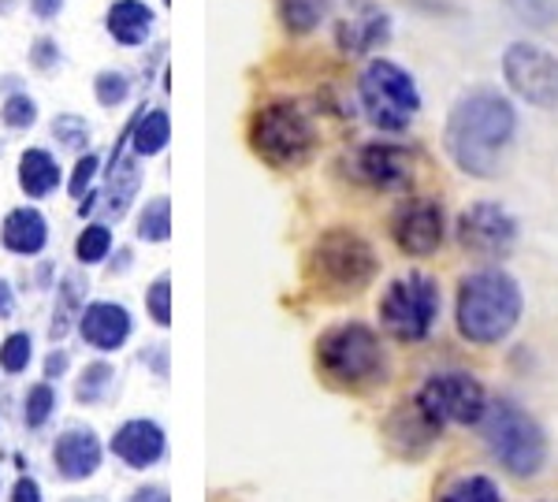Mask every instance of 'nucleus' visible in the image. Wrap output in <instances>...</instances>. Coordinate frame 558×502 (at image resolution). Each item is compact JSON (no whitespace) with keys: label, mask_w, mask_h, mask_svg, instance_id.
<instances>
[{"label":"nucleus","mask_w":558,"mask_h":502,"mask_svg":"<svg viewBox=\"0 0 558 502\" xmlns=\"http://www.w3.org/2000/svg\"><path fill=\"white\" fill-rule=\"evenodd\" d=\"M142 191V164L134 157H123V149H116L108 160V183H105V212L112 220H120L123 212L134 205V197Z\"/></svg>","instance_id":"nucleus-19"},{"label":"nucleus","mask_w":558,"mask_h":502,"mask_svg":"<svg viewBox=\"0 0 558 502\" xmlns=\"http://www.w3.org/2000/svg\"><path fill=\"white\" fill-rule=\"evenodd\" d=\"M112 380H116V369L108 362H89L83 376H78L75 383V399L83 402V406H97V402H105V394L112 391Z\"/></svg>","instance_id":"nucleus-26"},{"label":"nucleus","mask_w":558,"mask_h":502,"mask_svg":"<svg viewBox=\"0 0 558 502\" xmlns=\"http://www.w3.org/2000/svg\"><path fill=\"white\" fill-rule=\"evenodd\" d=\"M168 134H172V120L165 109H149L146 115L138 112L131 127V149L134 157H157L168 146Z\"/></svg>","instance_id":"nucleus-23"},{"label":"nucleus","mask_w":558,"mask_h":502,"mask_svg":"<svg viewBox=\"0 0 558 502\" xmlns=\"http://www.w3.org/2000/svg\"><path fill=\"white\" fill-rule=\"evenodd\" d=\"M153 8L149 4H142V0H116L112 8H108V15H105V26H108V34H112L120 45H146L149 41V34H153Z\"/></svg>","instance_id":"nucleus-20"},{"label":"nucleus","mask_w":558,"mask_h":502,"mask_svg":"<svg viewBox=\"0 0 558 502\" xmlns=\"http://www.w3.org/2000/svg\"><path fill=\"white\" fill-rule=\"evenodd\" d=\"M387 41H391V20L376 4H368V0H354L350 12L336 26V45L347 57H373Z\"/></svg>","instance_id":"nucleus-14"},{"label":"nucleus","mask_w":558,"mask_h":502,"mask_svg":"<svg viewBox=\"0 0 558 502\" xmlns=\"http://www.w3.org/2000/svg\"><path fill=\"white\" fill-rule=\"evenodd\" d=\"M250 146L265 164L291 172L302 168L317 149V127L294 101H268L265 109L254 112L250 123Z\"/></svg>","instance_id":"nucleus-5"},{"label":"nucleus","mask_w":558,"mask_h":502,"mask_svg":"<svg viewBox=\"0 0 558 502\" xmlns=\"http://www.w3.org/2000/svg\"><path fill=\"white\" fill-rule=\"evenodd\" d=\"M357 101H362L373 127L407 131L413 115L421 112V89L407 68H399L387 57H376L368 60L362 78H357Z\"/></svg>","instance_id":"nucleus-7"},{"label":"nucleus","mask_w":558,"mask_h":502,"mask_svg":"<svg viewBox=\"0 0 558 502\" xmlns=\"http://www.w3.org/2000/svg\"><path fill=\"white\" fill-rule=\"evenodd\" d=\"M331 15V0H279V20L291 34H313Z\"/></svg>","instance_id":"nucleus-24"},{"label":"nucleus","mask_w":558,"mask_h":502,"mask_svg":"<svg viewBox=\"0 0 558 502\" xmlns=\"http://www.w3.org/2000/svg\"><path fill=\"white\" fill-rule=\"evenodd\" d=\"M15 8V0H0V15H8Z\"/></svg>","instance_id":"nucleus-43"},{"label":"nucleus","mask_w":558,"mask_h":502,"mask_svg":"<svg viewBox=\"0 0 558 502\" xmlns=\"http://www.w3.org/2000/svg\"><path fill=\"white\" fill-rule=\"evenodd\" d=\"M20 186H23L26 197H34V201L49 197L60 186L57 157H52L49 149H26V154L20 157Z\"/></svg>","instance_id":"nucleus-21"},{"label":"nucleus","mask_w":558,"mask_h":502,"mask_svg":"<svg viewBox=\"0 0 558 502\" xmlns=\"http://www.w3.org/2000/svg\"><path fill=\"white\" fill-rule=\"evenodd\" d=\"M317 369L331 388L368 391L387 380V354L368 325L347 320L317 339Z\"/></svg>","instance_id":"nucleus-4"},{"label":"nucleus","mask_w":558,"mask_h":502,"mask_svg":"<svg viewBox=\"0 0 558 502\" xmlns=\"http://www.w3.org/2000/svg\"><path fill=\"white\" fill-rule=\"evenodd\" d=\"M439 320V283L425 272L399 276L380 298V325L399 343H421Z\"/></svg>","instance_id":"nucleus-8"},{"label":"nucleus","mask_w":558,"mask_h":502,"mask_svg":"<svg viewBox=\"0 0 558 502\" xmlns=\"http://www.w3.org/2000/svg\"><path fill=\"white\" fill-rule=\"evenodd\" d=\"M112 254V228L108 223H86L83 235L75 238L78 265H101Z\"/></svg>","instance_id":"nucleus-28"},{"label":"nucleus","mask_w":558,"mask_h":502,"mask_svg":"<svg viewBox=\"0 0 558 502\" xmlns=\"http://www.w3.org/2000/svg\"><path fill=\"white\" fill-rule=\"evenodd\" d=\"M34 120H38V105H34V97H26L23 89L0 105V123H4L8 131H31Z\"/></svg>","instance_id":"nucleus-32"},{"label":"nucleus","mask_w":558,"mask_h":502,"mask_svg":"<svg viewBox=\"0 0 558 502\" xmlns=\"http://www.w3.org/2000/svg\"><path fill=\"white\" fill-rule=\"evenodd\" d=\"M52 414H57V388H52L49 380L34 383V388L26 391V399H23V420L31 428H45L52 420Z\"/></svg>","instance_id":"nucleus-29"},{"label":"nucleus","mask_w":558,"mask_h":502,"mask_svg":"<svg viewBox=\"0 0 558 502\" xmlns=\"http://www.w3.org/2000/svg\"><path fill=\"white\" fill-rule=\"evenodd\" d=\"M101 439L94 428H68L52 446V465L64 480H89L101 469Z\"/></svg>","instance_id":"nucleus-17"},{"label":"nucleus","mask_w":558,"mask_h":502,"mask_svg":"<svg viewBox=\"0 0 558 502\" xmlns=\"http://www.w3.org/2000/svg\"><path fill=\"white\" fill-rule=\"evenodd\" d=\"M376 249L350 228H331L305 257V280L324 298H357L376 280Z\"/></svg>","instance_id":"nucleus-3"},{"label":"nucleus","mask_w":558,"mask_h":502,"mask_svg":"<svg viewBox=\"0 0 558 502\" xmlns=\"http://www.w3.org/2000/svg\"><path fill=\"white\" fill-rule=\"evenodd\" d=\"M31 357H34V339L26 335V331H12V335L0 343V369H4L8 376L26 372Z\"/></svg>","instance_id":"nucleus-30"},{"label":"nucleus","mask_w":558,"mask_h":502,"mask_svg":"<svg viewBox=\"0 0 558 502\" xmlns=\"http://www.w3.org/2000/svg\"><path fill=\"white\" fill-rule=\"evenodd\" d=\"M484 443L499 458L502 469L510 477H536L547 462V439L544 428L525 414L514 402L499 399L488 402V414H484Z\"/></svg>","instance_id":"nucleus-6"},{"label":"nucleus","mask_w":558,"mask_h":502,"mask_svg":"<svg viewBox=\"0 0 558 502\" xmlns=\"http://www.w3.org/2000/svg\"><path fill=\"white\" fill-rule=\"evenodd\" d=\"M71 502H97V499H71Z\"/></svg>","instance_id":"nucleus-44"},{"label":"nucleus","mask_w":558,"mask_h":502,"mask_svg":"<svg viewBox=\"0 0 558 502\" xmlns=\"http://www.w3.org/2000/svg\"><path fill=\"white\" fill-rule=\"evenodd\" d=\"M444 205L432 197H407L391 217V238L407 257H432L444 246Z\"/></svg>","instance_id":"nucleus-12"},{"label":"nucleus","mask_w":558,"mask_h":502,"mask_svg":"<svg viewBox=\"0 0 558 502\" xmlns=\"http://www.w3.org/2000/svg\"><path fill=\"white\" fill-rule=\"evenodd\" d=\"M128 502H172V495H168V491L160 488V483H146V488L131 491Z\"/></svg>","instance_id":"nucleus-39"},{"label":"nucleus","mask_w":558,"mask_h":502,"mask_svg":"<svg viewBox=\"0 0 558 502\" xmlns=\"http://www.w3.org/2000/svg\"><path fill=\"white\" fill-rule=\"evenodd\" d=\"M31 64L38 71H45V75H49V71H57L60 68V45L52 38H38L31 45Z\"/></svg>","instance_id":"nucleus-36"},{"label":"nucleus","mask_w":558,"mask_h":502,"mask_svg":"<svg viewBox=\"0 0 558 502\" xmlns=\"http://www.w3.org/2000/svg\"><path fill=\"white\" fill-rule=\"evenodd\" d=\"M165 4H172V0H165Z\"/></svg>","instance_id":"nucleus-45"},{"label":"nucleus","mask_w":558,"mask_h":502,"mask_svg":"<svg viewBox=\"0 0 558 502\" xmlns=\"http://www.w3.org/2000/svg\"><path fill=\"white\" fill-rule=\"evenodd\" d=\"M417 409L444 432L447 425H481L488 414V394L470 372H436L417 391Z\"/></svg>","instance_id":"nucleus-9"},{"label":"nucleus","mask_w":558,"mask_h":502,"mask_svg":"<svg viewBox=\"0 0 558 502\" xmlns=\"http://www.w3.org/2000/svg\"><path fill=\"white\" fill-rule=\"evenodd\" d=\"M68 354H64V350H52V354L49 357H45V380H49V383H57L60 380V376H64L68 372Z\"/></svg>","instance_id":"nucleus-38"},{"label":"nucleus","mask_w":558,"mask_h":502,"mask_svg":"<svg viewBox=\"0 0 558 502\" xmlns=\"http://www.w3.org/2000/svg\"><path fill=\"white\" fill-rule=\"evenodd\" d=\"M94 97L101 109H120L131 97V78L123 75V71H101V75L94 78Z\"/></svg>","instance_id":"nucleus-31"},{"label":"nucleus","mask_w":558,"mask_h":502,"mask_svg":"<svg viewBox=\"0 0 558 502\" xmlns=\"http://www.w3.org/2000/svg\"><path fill=\"white\" fill-rule=\"evenodd\" d=\"M458 242L476 257H507L518 242V220L502 205L476 201L458 217Z\"/></svg>","instance_id":"nucleus-11"},{"label":"nucleus","mask_w":558,"mask_h":502,"mask_svg":"<svg viewBox=\"0 0 558 502\" xmlns=\"http://www.w3.org/2000/svg\"><path fill=\"white\" fill-rule=\"evenodd\" d=\"M128 265H131V249H120V254H116L112 272H128Z\"/></svg>","instance_id":"nucleus-42"},{"label":"nucleus","mask_w":558,"mask_h":502,"mask_svg":"<svg viewBox=\"0 0 558 502\" xmlns=\"http://www.w3.org/2000/svg\"><path fill=\"white\" fill-rule=\"evenodd\" d=\"M97 168H101V160H97L94 154H83V157H78L75 172H71V183H68L71 197H78V201H83V197L89 194V183H94Z\"/></svg>","instance_id":"nucleus-35"},{"label":"nucleus","mask_w":558,"mask_h":502,"mask_svg":"<svg viewBox=\"0 0 558 502\" xmlns=\"http://www.w3.org/2000/svg\"><path fill=\"white\" fill-rule=\"evenodd\" d=\"M458 331L476 346H495L518 328L521 286L502 268H481L458 286Z\"/></svg>","instance_id":"nucleus-2"},{"label":"nucleus","mask_w":558,"mask_h":502,"mask_svg":"<svg viewBox=\"0 0 558 502\" xmlns=\"http://www.w3.org/2000/svg\"><path fill=\"white\" fill-rule=\"evenodd\" d=\"M52 138H57L64 149H71V154H78V149L89 146V123L83 120V115L64 112V115L52 120Z\"/></svg>","instance_id":"nucleus-33"},{"label":"nucleus","mask_w":558,"mask_h":502,"mask_svg":"<svg viewBox=\"0 0 558 502\" xmlns=\"http://www.w3.org/2000/svg\"><path fill=\"white\" fill-rule=\"evenodd\" d=\"M146 309L157 328L172 325V276H157L146 291Z\"/></svg>","instance_id":"nucleus-34"},{"label":"nucleus","mask_w":558,"mask_h":502,"mask_svg":"<svg viewBox=\"0 0 558 502\" xmlns=\"http://www.w3.org/2000/svg\"><path fill=\"white\" fill-rule=\"evenodd\" d=\"M31 12L38 15V20H57V15L64 12V0H31Z\"/></svg>","instance_id":"nucleus-40"},{"label":"nucleus","mask_w":558,"mask_h":502,"mask_svg":"<svg viewBox=\"0 0 558 502\" xmlns=\"http://www.w3.org/2000/svg\"><path fill=\"white\" fill-rule=\"evenodd\" d=\"M439 502H507L488 477H458L439 491Z\"/></svg>","instance_id":"nucleus-25"},{"label":"nucleus","mask_w":558,"mask_h":502,"mask_svg":"<svg viewBox=\"0 0 558 502\" xmlns=\"http://www.w3.org/2000/svg\"><path fill=\"white\" fill-rule=\"evenodd\" d=\"M15 313V294H12V283L0 280V320H8Z\"/></svg>","instance_id":"nucleus-41"},{"label":"nucleus","mask_w":558,"mask_h":502,"mask_svg":"<svg viewBox=\"0 0 558 502\" xmlns=\"http://www.w3.org/2000/svg\"><path fill=\"white\" fill-rule=\"evenodd\" d=\"M0 242H4L8 254L20 257H38L45 246H49V223L38 209L23 205V209H12L0 223Z\"/></svg>","instance_id":"nucleus-18"},{"label":"nucleus","mask_w":558,"mask_h":502,"mask_svg":"<svg viewBox=\"0 0 558 502\" xmlns=\"http://www.w3.org/2000/svg\"><path fill=\"white\" fill-rule=\"evenodd\" d=\"M354 179L373 191H407L413 179V157L391 142H368L354 154Z\"/></svg>","instance_id":"nucleus-13"},{"label":"nucleus","mask_w":558,"mask_h":502,"mask_svg":"<svg viewBox=\"0 0 558 502\" xmlns=\"http://www.w3.org/2000/svg\"><path fill=\"white\" fill-rule=\"evenodd\" d=\"M165 446H168L165 428L146 417L128 420V425H120L112 436V454L123 465H131V469H153V465L165 458Z\"/></svg>","instance_id":"nucleus-15"},{"label":"nucleus","mask_w":558,"mask_h":502,"mask_svg":"<svg viewBox=\"0 0 558 502\" xmlns=\"http://www.w3.org/2000/svg\"><path fill=\"white\" fill-rule=\"evenodd\" d=\"M8 502H41V488H38V480L20 477V480H15V488H12V495H8Z\"/></svg>","instance_id":"nucleus-37"},{"label":"nucleus","mask_w":558,"mask_h":502,"mask_svg":"<svg viewBox=\"0 0 558 502\" xmlns=\"http://www.w3.org/2000/svg\"><path fill=\"white\" fill-rule=\"evenodd\" d=\"M502 78L521 101L536 109H558V57L544 45L514 41L502 52Z\"/></svg>","instance_id":"nucleus-10"},{"label":"nucleus","mask_w":558,"mask_h":502,"mask_svg":"<svg viewBox=\"0 0 558 502\" xmlns=\"http://www.w3.org/2000/svg\"><path fill=\"white\" fill-rule=\"evenodd\" d=\"M138 238L142 242H168L172 238V201L168 197H153L138 217Z\"/></svg>","instance_id":"nucleus-27"},{"label":"nucleus","mask_w":558,"mask_h":502,"mask_svg":"<svg viewBox=\"0 0 558 502\" xmlns=\"http://www.w3.org/2000/svg\"><path fill=\"white\" fill-rule=\"evenodd\" d=\"M131 328L134 320L120 302H89L78 317V335L101 354H116L131 339Z\"/></svg>","instance_id":"nucleus-16"},{"label":"nucleus","mask_w":558,"mask_h":502,"mask_svg":"<svg viewBox=\"0 0 558 502\" xmlns=\"http://www.w3.org/2000/svg\"><path fill=\"white\" fill-rule=\"evenodd\" d=\"M89 283L83 272H68L64 283H60V294H57V309H52V325H49V339H64L71 325H78L83 317V298H86Z\"/></svg>","instance_id":"nucleus-22"},{"label":"nucleus","mask_w":558,"mask_h":502,"mask_svg":"<svg viewBox=\"0 0 558 502\" xmlns=\"http://www.w3.org/2000/svg\"><path fill=\"white\" fill-rule=\"evenodd\" d=\"M518 131V112L499 89L476 86L454 101L447 115L444 146L465 175L492 179Z\"/></svg>","instance_id":"nucleus-1"}]
</instances>
